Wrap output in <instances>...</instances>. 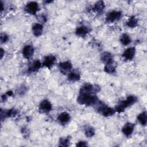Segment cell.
<instances>
[{"instance_id":"cell-12","label":"cell","mask_w":147,"mask_h":147,"mask_svg":"<svg viewBox=\"0 0 147 147\" xmlns=\"http://www.w3.org/2000/svg\"><path fill=\"white\" fill-rule=\"evenodd\" d=\"M134 126V125L133 123H131L130 122L126 123L124 125L123 127L122 128V133L126 137L130 136L133 131Z\"/></svg>"},{"instance_id":"cell-9","label":"cell","mask_w":147,"mask_h":147,"mask_svg":"<svg viewBox=\"0 0 147 147\" xmlns=\"http://www.w3.org/2000/svg\"><path fill=\"white\" fill-rule=\"evenodd\" d=\"M34 48L31 45L25 46L22 49V55L26 59H30L33 55Z\"/></svg>"},{"instance_id":"cell-2","label":"cell","mask_w":147,"mask_h":147,"mask_svg":"<svg viewBox=\"0 0 147 147\" xmlns=\"http://www.w3.org/2000/svg\"><path fill=\"white\" fill-rule=\"evenodd\" d=\"M137 100V98L134 95H129L126 100L120 102L116 106L115 110L118 113H121L129 106L134 104Z\"/></svg>"},{"instance_id":"cell-13","label":"cell","mask_w":147,"mask_h":147,"mask_svg":"<svg viewBox=\"0 0 147 147\" xmlns=\"http://www.w3.org/2000/svg\"><path fill=\"white\" fill-rule=\"evenodd\" d=\"M100 59L105 64L113 62V55L109 52H104L102 53L100 56Z\"/></svg>"},{"instance_id":"cell-7","label":"cell","mask_w":147,"mask_h":147,"mask_svg":"<svg viewBox=\"0 0 147 147\" xmlns=\"http://www.w3.org/2000/svg\"><path fill=\"white\" fill-rule=\"evenodd\" d=\"M72 63L69 61H65L64 62H61L59 64V70L61 73L63 74H68L72 69Z\"/></svg>"},{"instance_id":"cell-5","label":"cell","mask_w":147,"mask_h":147,"mask_svg":"<svg viewBox=\"0 0 147 147\" xmlns=\"http://www.w3.org/2000/svg\"><path fill=\"white\" fill-rule=\"evenodd\" d=\"M122 13L120 11H117V10H113L110 12H109L106 17V21L107 22L112 23L114 22L119 19H120L121 17Z\"/></svg>"},{"instance_id":"cell-20","label":"cell","mask_w":147,"mask_h":147,"mask_svg":"<svg viewBox=\"0 0 147 147\" xmlns=\"http://www.w3.org/2000/svg\"><path fill=\"white\" fill-rule=\"evenodd\" d=\"M105 7V5L104 2L103 1H98L95 3L94 9L97 13H100L103 11Z\"/></svg>"},{"instance_id":"cell-4","label":"cell","mask_w":147,"mask_h":147,"mask_svg":"<svg viewBox=\"0 0 147 147\" xmlns=\"http://www.w3.org/2000/svg\"><path fill=\"white\" fill-rule=\"evenodd\" d=\"M98 111L104 117L111 116L115 113V111L114 109L108 107L104 104H102L101 103H99V104Z\"/></svg>"},{"instance_id":"cell-11","label":"cell","mask_w":147,"mask_h":147,"mask_svg":"<svg viewBox=\"0 0 147 147\" xmlns=\"http://www.w3.org/2000/svg\"><path fill=\"white\" fill-rule=\"evenodd\" d=\"M56 61V57L53 55H48L46 56L43 61L42 65L48 68H50L52 67L54 63Z\"/></svg>"},{"instance_id":"cell-22","label":"cell","mask_w":147,"mask_h":147,"mask_svg":"<svg viewBox=\"0 0 147 147\" xmlns=\"http://www.w3.org/2000/svg\"><path fill=\"white\" fill-rule=\"evenodd\" d=\"M120 42L122 45H127L131 42V38L127 34H123L120 37Z\"/></svg>"},{"instance_id":"cell-28","label":"cell","mask_w":147,"mask_h":147,"mask_svg":"<svg viewBox=\"0 0 147 147\" xmlns=\"http://www.w3.org/2000/svg\"><path fill=\"white\" fill-rule=\"evenodd\" d=\"M1 99H2V101H5L7 99V96L6 95H3L1 96Z\"/></svg>"},{"instance_id":"cell-15","label":"cell","mask_w":147,"mask_h":147,"mask_svg":"<svg viewBox=\"0 0 147 147\" xmlns=\"http://www.w3.org/2000/svg\"><path fill=\"white\" fill-rule=\"evenodd\" d=\"M41 67V63L38 60H36L33 61L29 65L28 68V71L29 72H36L38 71L40 67Z\"/></svg>"},{"instance_id":"cell-23","label":"cell","mask_w":147,"mask_h":147,"mask_svg":"<svg viewBox=\"0 0 147 147\" xmlns=\"http://www.w3.org/2000/svg\"><path fill=\"white\" fill-rule=\"evenodd\" d=\"M137 119L142 125L145 126L146 124V112L145 111L140 114L137 117Z\"/></svg>"},{"instance_id":"cell-17","label":"cell","mask_w":147,"mask_h":147,"mask_svg":"<svg viewBox=\"0 0 147 147\" xmlns=\"http://www.w3.org/2000/svg\"><path fill=\"white\" fill-rule=\"evenodd\" d=\"M89 32L90 30L88 27L86 26H81L76 29V34L79 36L84 37L86 35H87L89 33Z\"/></svg>"},{"instance_id":"cell-14","label":"cell","mask_w":147,"mask_h":147,"mask_svg":"<svg viewBox=\"0 0 147 147\" xmlns=\"http://www.w3.org/2000/svg\"><path fill=\"white\" fill-rule=\"evenodd\" d=\"M57 119L61 124L65 125L69 122L70 119V115L67 112H63L59 115Z\"/></svg>"},{"instance_id":"cell-27","label":"cell","mask_w":147,"mask_h":147,"mask_svg":"<svg viewBox=\"0 0 147 147\" xmlns=\"http://www.w3.org/2000/svg\"><path fill=\"white\" fill-rule=\"evenodd\" d=\"M77 146H80V147H84V146H87V144L86 142L85 141H79V142L77 143L76 144Z\"/></svg>"},{"instance_id":"cell-21","label":"cell","mask_w":147,"mask_h":147,"mask_svg":"<svg viewBox=\"0 0 147 147\" xmlns=\"http://www.w3.org/2000/svg\"><path fill=\"white\" fill-rule=\"evenodd\" d=\"M138 22V19L136 17L133 16V17H130L127 20V21L126 22V25L128 27L133 28H135V27H136L137 26Z\"/></svg>"},{"instance_id":"cell-18","label":"cell","mask_w":147,"mask_h":147,"mask_svg":"<svg viewBox=\"0 0 147 147\" xmlns=\"http://www.w3.org/2000/svg\"><path fill=\"white\" fill-rule=\"evenodd\" d=\"M80 79V75L79 72L76 71H72L68 73V79L71 82H76L79 80Z\"/></svg>"},{"instance_id":"cell-3","label":"cell","mask_w":147,"mask_h":147,"mask_svg":"<svg viewBox=\"0 0 147 147\" xmlns=\"http://www.w3.org/2000/svg\"><path fill=\"white\" fill-rule=\"evenodd\" d=\"M100 91V87L98 85H92L87 83L83 86L80 88V92L95 94Z\"/></svg>"},{"instance_id":"cell-1","label":"cell","mask_w":147,"mask_h":147,"mask_svg":"<svg viewBox=\"0 0 147 147\" xmlns=\"http://www.w3.org/2000/svg\"><path fill=\"white\" fill-rule=\"evenodd\" d=\"M78 102L82 105L92 106L97 103L98 99L95 94L80 92L78 97Z\"/></svg>"},{"instance_id":"cell-8","label":"cell","mask_w":147,"mask_h":147,"mask_svg":"<svg viewBox=\"0 0 147 147\" xmlns=\"http://www.w3.org/2000/svg\"><path fill=\"white\" fill-rule=\"evenodd\" d=\"M52 105L51 102L48 100H43L41 102L39 105V110L42 113H47L51 111L52 110Z\"/></svg>"},{"instance_id":"cell-26","label":"cell","mask_w":147,"mask_h":147,"mask_svg":"<svg viewBox=\"0 0 147 147\" xmlns=\"http://www.w3.org/2000/svg\"><path fill=\"white\" fill-rule=\"evenodd\" d=\"M0 38H1V43H4L8 40V36L5 33H2L1 34Z\"/></svg>"},{"instance_id":"cell-16","label":"cell","mask_w":147,"mask_h":147,"mask_svg":"<svg viewBox=\"0 0 147 147\" xmlns=\"http://www.w3.org/2000/svg\"><path fill=\"white\" fill-rule=\"evenodd\" d=\"M43 31V26L40 24H35L32 27V32L33 34L36 36L38 37L42 34Z\"/></svg>"},{"instance_id":"cell-24","label":"cell","mask_w":147,"mask_h":147,"mask_svg":"<svg viewBox=\"0 0 147 147\" xmlns=\"http://www.w3.org/2000/svg\"><path fill=\"white\" fill-rule=\"evenodd\" d=\"M84 133H85L86 137H92L95 134V130L92 127L87 126L84 128Z\"/></svg>"},{"instance_id":"cell-19","label":"cell","mask_w":147,"mask_h":147,"mask_svg":"<svg viewBox=\"0 0 147 147\" xmlns=\"http://www.w3.org/2000/svg\"><path fill=\"white\" fill-rule=\"evenodd\" d=\"M115 68H116L115 64L114 62L113 61L111 63L105 64L104 69H105V71L108 74H113V73L115 72Z\"/></svg>"},{"instance_id":"cell-25","label":"cell","mask_w":147,"mask_h":147,"mask_svg":"<svg viewBox=\"0 0 147 147\" xmlns=\"http://www.w3.org/2000/svg\"><path fill=\"white\" fill-rule=\"evenodd\" d=\"M70 138L69 137H62L59 140V145L61 146H68L69 145Z\"/></svg>"},{"instance_id":"cell-10","label":"cell","mask_w":147,"mask_h":147,"mask_svg":"<svg viewBox=\"0 0 147 147\" xmlns=\"http://www.w3.org/2000/svg\"><path fill=\"white\" fill-rule=\"evenodd\" d=\"M136 53V49L134 47H130L125 50L122 56L127 60H131L134 57Z\"/></svg>"},{"instance_id":"cell-30","label":"cell","mask_w":147,"mask_h":147,"mask_svg":"<svg viewBox=\"0 0 147 147\" xmlns=\"http://www.w3.org/2000/svg\"><path fill=\"white\" fill-rule=\"evenodd\" d=\"M1 58H2V56H3V50L2 48L1 49Z\"/></svg>"},{"instance_id":"cell-6","label":"cell","mask_w":147,"mask_h":147,"mask_svg":"<svg viewBox=\"0 0 147 147\" xmlns=\"http://www.w3.org/2000/svg\"><path fill=\"white\" fill-rule=\"evenodd\" d=\"M38 5L36 2H30L26 4L25 7V10L27 13L34 15L38 10Z\"/></svg>"},{"instance_id":"cell-29","label":"cell","mask_w":147,"mask_h":147,"mask_svg":"<svg viewBox=\"0 0 147 147\" xmlns=\"http://www.w3.org/2000/svg\"><path fill=\"white\" fill-rule=\"evenodd\" d=\"M12 94H13V92H12V91H8V92H7V95H9V96H11V95H12Z\"/></svg>"}]
</instances>
